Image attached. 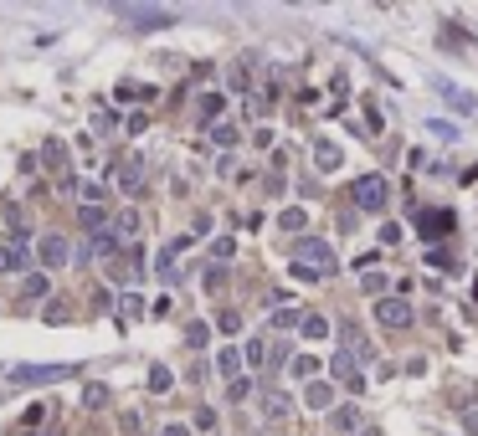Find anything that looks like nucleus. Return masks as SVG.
<instances>
[{
    "instance_id": "nucleus-1",
    "label": "nucleus",
    "mask_w": 478,
    "mask_h": 436,
    "mask_svg": "<svg viewBox=\"0 0 478 436\" xmlns=\"http://www.w3.org/2000/svg\"><path fill=\"white\" fill-rule=\"evenodd\" d=\"M293 262H303L314 277H330L335 272V247L319 242V236H298V242H293Z\"/></svg>"
},
{
    "instance_id": "nucleus-2",
    "label": "nucleus",
    "mask_w": 478,
    "mask_h": 436,
    "mask_svg": "<svg viewBox=\"0 0 478 436\" xmlns=\"http://www.w3.org/2000/svg\"><path fill=\"white\" fill-rule=\"evenodd\" d=\"M432 93H438L447 108H452V113H458V118H468V113H478V93H468V87H458V82H452V77H432Z\"/></svg>"
},
{
    "instance_id": "nucleus-3",
    "label": "nucleus",
    "mask_w": 478,
    "mask_h": 436,
    "mask_svg": "<svg viewBox=\"0 0 478 436\" xmlns=\"http://www.w3.org/2000/svg\"><path fill=\"white\" fill-rule=\"evenodd\" d=\"M386 201H391V185L381 174H360L355 180V211H386Z\"/></svg>"
},
{
    "instance_id": "nucleus-4",
    "label": "nucleus",
    "mask_w": 478,
    "mask_h": 436,
    "mask_svg": "<svg viewBox=\"0 0 478 436\" xmlns=\"http://www.w3.org/2000/svg\"><path fill=\"white\" fill-rule=\"evenodd\" d=\"M67 375H72V364H21V369H11L16 385H57Z\"/></svg>"
},
{
    "instance_id": "nucleus-5",
    "label": "nucleus",
    "mask_w": 478,
    "mask_h": 436,
    "mask_svg": "<svg viewBox=\"0 0 478 436\" xmlns=\"http://www.w3.org/2000/svg\"><path fill=\"white\" fill-rule=\"evenodd\" d=\"M134 31H165V26H175V11H144V6H124L119 11Z\"/></svg>"
},
{
    "instance_id": "nucleus-6",
    "label": "nucleus",
    "mask_w": 478,
    "mask_h": 436,
    "mask_svg": "<svg viewBox=\"0 0 478 436\" xmlns=\"http://www.w3.org/2000/svg\"><path fill=\"white\" fill-rule=\"evenodd\" d=\"M376 318H381V329H411V303L406 298H381Z\"/></svg>"
},
{
    "instance_id": "nucleus-7",
    "label": "nucleus",
    "mask_w": 478,
    "mask_h": 436,
    "mask_svg": "<svg viewBox=\"0 0 478 436\" xmlns=\"http://www.w3.org/2000/svg\"><path fill=\"white\" fill-rule=\"evenodd\" d=\"M41 262H47V272H57V267H67V257H72V247H67V236H57V231H47L41 236Z\"/></svg>"
},
{
    "instance_id": "nucleus-8",
    "label": "nucleus",
    "mask_w": 478,
    "mask_h": 436,
    "mask_svg": "<svg viewBox=\"0 0 478 436\" xmlns=\"http://www.w3.org/2000/svg\"><path fill=\"white\" fill-rule=\"evenodd\" d=\"M417 226H422L427 242L438 247L442 236H452V211H422V216H417Z\"/></svg>"
},
{
    "instance_id": "nucleus-9",
    "label": "nucleus",
    "mask_w": 478,
    "mask_h": 436,
    "mask_svg": "<svg viewBox=\"0 0 478 436\" xmlns=\"http://www.w3.org/2000/svg\"><path fill=\"white\" fill-rule=\"evenodd\" d=\"M340 339H344V354H350L355 364H365V359H371V354H376V349H371V344H365V334L355 329V323H340Z\"/></svg>"
},
{
    "instance_id": "nucleus-10",
    "label": "nucleus",
    "mask_w": 478,
    "mask_h": 436,
    "mask_svg": "<svg viewBox=\"0 0 478 436\" xmlns=\"http://www.w3.org/2000/svg\"><path fill=\"white\" fill-rule=\"evenodd\" d=\"M303 406L309 410H335V385L330 380H309L303 385Z\"/></svg>"
},
{
    "instance_id": "nucleus-11",
    "label": "nucleus",
    "mask_w": 478,
    "mask_h": 436,
    "mask_svg": "<svg viewBox=\"0 0 478 436\" xmlns=\"http://www.w3.org/2000/svg\"><path fill=\"white\" fill-rule=\"evenodd\" d=\"M314 164H319L324 174H330V169H340V164H344V155H340V144H330V139H319V144H314Z\"/></svg>"
},
{
    "instance_id": "nucleus-12",
    "label": "nucleus",
    "mask_w": 478,
    "mask_h": 436,
    "mask_svg": "<svg viewBox=\"0 0 478 436\" xmlns=\"http://www.w3.org/2000/svg\"><path fill=\"white\" fill-rule=\"evenodd\" d=\"M335 375H340V380L360 396V385H365V380H360V369H355V359H350V354H335Z\"/></svg>"
},
{
    "instance_id": "nucleus-13",
    "label": "nucleus",
    "mask_w": 478,
    "mask_h": 436,
    "mask_svg": "<svg viewBox=\"0 0 478 436\" xmlns=\"http://www.w3.org/2000/svg\"><path fill=\"white\" fill-rule=\"evenodd\" d=\"M195 108H201V123H216V118L227 113V98H222V93H201V103H195Z\"/></svg>"
},
{
    "instance_id": "nucleus-14",
    "label": "nucleus",
    "mask_w": 478,
    "mask_h": 436,
    "mask_svg": "<svg viewBox=\"0 0 478 436\" xmlns=\"http://www.w3.org/2000/svg\"><path fill=\"white\" fill-rule=\"evenodd\" d=\"M216 369H222L227 380H237V375H242V349H232V344H227L222 354H216Z\"/></svg>"
},
{
    "instance_id": "nucleus-15",
    "label": "nucleus",
    "mask_w": 478,
    "mask_h": 436,
    "mask_svg": "<svg viewBox=\"0 0 478 436\" xmlns=\"http://www.w3.org/2000/svg\"><path fill=\"white\" fill-rule=\"evenodd\" d=\"M330 426H335V431H355V426H360V410H355V406H335V410H330Z\"/></svg>"
},
{
    "instance_id": "nucleus-16",
    "label": "nucleus",
    "mask_w": 478,
    "mask_h": 436,
    "mask_svg": "<svg viewBox=\"0 0 478 436\" xmlns=\"http://www.w3.org/2000/svg\"><path fill=\"white\" fill-rule=\"evenodd\" d=\"M298 329H303V339H330V318L303 313V318H298Z\"/></svg>"
},
{
    "instance_id": "nucleus-17",
    "label": "nucleus",
    "mask_w": 478,
    "mask_h": 436,
    "mask_svg": "<svg viewBox=\"0 0 478 436\" xmlns=\"http://www.w3.org/2000/svg\"><path fill=\"white\" fill-rule=\"evenodd\" d=\"M21 267H26V247H0V272H21Z\"/></svg>"
},
{
    "instance_id": "nucleus-18",
    "label": "nucleus",
    "mask_w": 478,
    "mask_h": 436,
    "mask_svg": "<svg viewBox=\"0 0 478 436\" xmlns=\"http://www.w3.org/2000/svg\"><path fill=\"white\" fill-rule=\"evenodd\" d=\"M114 247H119V236H114V231H98L93 242L82 247V257H108V252H114Z\"/></svg>"
},
{
    "instance_id": "nucleus-19",
    "label": "nucleus",
    "mask_w": 478,
    "mask_h": 436,
    "mask_svg": "<svg viewBox=\"0 0 478 436\" xmlns=\"http://www.w3.org/2000/svg\"><path fill=\"white\" fill-rule=\"evenodd\" d=\"M77 221H82V231H103V226H108V211H103V206H82Z\"/></svg>"
},
{
    "instance_id": "nucleus-20",
    "label": "nucleus",
    "mask_w": 478,
    "mask_h": 436,
    "mask_svg": "<svg viewBox=\"0 0 478 436\" xmlns=\"http://www.w3.org/2000/svg\"><path fill=\"white\" fill-rule=\"evenodd\" d=\"M427 267H442V272H458V257H452L447 247H432V252H427Z\"/></svg>"
},
{
    "instance_id": "nucleus-21",
    "label": "nucleus",
    "mask_w": 478,
    "mask_h": 436,
    "mask_svg": "<svg viewBox=\"0 0 478 436\" xmlns=\"http://www.w3.org/2000/svg\"><path fill=\"white\" fill-rule=\"evenodd\" d=\"M62 149H67L62 139H47V149H41V160H47V169H62V160H67Z\"/></svg>"
},
{
    "instance_id": "nucleus-22",
    "label": "nucleus",
    "mask_w": 478,
    "mask_h": 436,
    "mask_svg": "<svg viewBox=\"0 0 478 436\" xmlns=\"http://www.w3.org/2000/svg\"><path fill=\"white\" fill-rule=\"evenodd\" d=\"M278 226H283V231H303V226H309V216H303V211L293 206V211H283V216H278Z\"/></svg>"
},
{
    "instance_id": "nucleus-23",
    "label": "nucleus",
    "mask_w": 478,
    "mask_h": 436,
    "mask_svg": "<svg viewBox=\"0 0 478 436\" xmlns=\"http://www.w3.org/2000/svg\"><path fill=\"white\" fill-rule=\"evenodd\" d=\"M134 231H139V216H134V211H124L119 221H114V236L124 242V236H134Z\"/></svg>"
},
{
    "instance_id": "nucleus-24",
    "label": "nucleus",
    "mask_w": 478,
    "mask_h": 436,
    "mask_svg": "<svg viewBox=\"0 0 478 436\" xmlns=\"http://www.w3.org/2000/svg\"><path fill=\"white\" fill-rule=\"evenodd\" d=\"M293 375H298V380H314V375H319V359H314V354H298V359H293Z\"/></svg>"
},
{
    "instance_id": "nucleus-25",
    "label": "nucleus",
    "mask_w": 478,
    "mask_h": 436,
    "mask_svg": "<svg viewBox=\"0 0 478 436\" xmlns=\"http://www.w3.org/2000/svg\"><path fill=\"white\" fill-rule=\"evenodd\" d=\"M386 282H391L386 272H365V293H371V298L381 303V298H386Z\"/></svg>"
},
{
    "instance_id": "nucleus-26",
    "label": "nucleus",
    "mask_w": 478,
    "mask_h": 436,
    "mask_svg": "<svg viewBox=\"0 0 478 436\" xmlns=\"http://www.w3.org/2000/svg\"><path fill=\"white\" fill-rule=\"evenodd\" d=\"M82 406H88V410L108 406V385H88V390H82Z\"/></svg>"
},
{
    "instance_id": "nucleus-27",
    "label": "nucleus",
    "mask_w": 478,
    "mask_h": 436,
    "mask_svg": "<svg viewBox=\"0 0 478 436\" xmlns=\"http://www.w3.org/2000/svg\"><path fill=\"white\" fill-rule=\"evenodd\" d=\"M216 329H222V334H242V313H216Z\"/></svg>"
},
{
    "instance_id": "nucleus-28",
    "label": "nucleus",
    "mask_w": 478,
    "mask_h": 436,
    "mask_svg": "<svg viewBox=\"0 0 478 436\" xmlns=\"http://www.w3.org/2000/svg\"><path fill=\"white\" fill-rule=\"evenodd\" d=\"M227 396H232V401H247V396H252V380H247V375H237V380L227 385Z\"/></svg>"
},
{
    "instance_id": "nucleus-29",
    "label": "nucleus",
    "mask_w": 478,
    "mask_h": 436,
    "mask_svg": "<svg viewBox=\"0 0 478 436\" xmlns=\"http://www.w3.org/2000/svg\"><path fill=\"white\" fill-rule=\"evenodd\" d=\"M268 416L283 421V416H288V396H278V390H273V396H268Z\"/></svg>"
},
{
    "instance_id": "nucleus-30",
    "label": "nucleus",
    "mask_w": 478,
    "mask_h": 436,
    "mask_svg": "<svg viewBox=\"0 0 478 436\" xmlns=\"http://www.w3.org/2000/svg\"><path fill=\"white\" fill-rule=\"evenodd\" d=\"M119 98H155V87H139V82H119Z\"/></svg>"
},
{
    "instance_id": "nucleus-31",
    "label": "nucleus",
    "mask_w": 478,
    "mask_h": 436,
    "mask_svg": "<svg viewBox=\"0 0 478 436\" xmlns=\"http://www.w3.org/2000/svg\"><path fill=\"white\" fill-rule=\"evenodd\" d=\"M206 339H211V334H206V323H190V329H185V344H190V349H201Z\"/></svg>"
},
{
    "instance_id": "nucleus-32",
    "label": "nucleus",
    "mask_w": 478,
    "mask_h": 436,
    "mask_svg": "<svg viewBox=\"0 0 478 436\" xmlns=\"http://www.w3.org/2000/svg\"><path fill=\"white\" fill-rule=\"evenodd\" d=\"M149 390H170V369H165V364L149 369Z\"/></svg>"
},
{
    "instance_id": "nucleus-33",
    "label": "nucleus",
    "mask_w": 478,
    "mask_h": 436,
    "mask_svg": "<svg viewBox=\"0 0 478 436\" xmlns=\"http://www.w3.org/2000/svg\"><path fill=\"white\" fill-rule=\"evenodd\" d=\"M298 318H303L298 308H278V313H273V323H278V329H293V323H298Z\"/></svg>"
},
{
    "instance_id": "nucleus-34",
    "label": "nucleus",
    "mask_w": 478,
    "mask_h": 436,
    "mask_svg": "<svg viewBox=\"0 0 478 436\" xmlns=\"http://www.w3.org/2000/svg\"><path fill=\"white\" fill-rule=\"evenodd\" d=\"M211 139H216V144H237V128H232V123H216Z\"/></svg>"
},
{
    "instance_id": "nucleus-35",
    "label": "nucleus",
    "mask_w": 478,
    "mask_h": 436,
    "mask_svg": "<svg viewBox=\"0 0 478 436\" xmlns=\"http://www.w3.org/2000/svg\"><path fill=\"white\" fill-rule=\"evenodd\" d=\"M47 293V277H26V288H21V298H41Z\"/></svg>"
},
{
    "instance_id": "nucleus-36",
    "label": "nucleus",
    "mask_w": 478,
    "mask_h": 436,
    "mask_svg": "<svg viewBox=\"0 0 478 436\" xmlns=\"http://www.w3.org/2000/svg\"><path fill=\"white\" fill-rule=\"evenodd\" d=\"M124 313H144V298H134V293H124V303H119Z\"/></svg>"
},
{
    "instance_id": "nucleus-37",
    "label": "nucleus",
    "mask_w": 478,
    "mask_h": 436,
    "mask_svg": "<svg viewBox=\"0 0 478 436\" xmlns=\"http://www.w3.org/2000/svg\"><path fill=\"white\" fill-rule=\"evenodd\" d=\"M463 421H468V431H478V410H468V416H463Z\"/></svg>"
},
{
    "instance_id": "nucleus-38",
    "label": "nucleus",
    "mask_w": 478,
    "mask_h": 436,
    "mask_svg": "<svg viewBox=\"0 0 478 436\" xmlns=\"http://www.w3.org/2000/svg\"><path fill=\"white\" fill-rule=\"evenodd\" d=\"M165 436H190V431H185V426H170V431H165Z\"/></svg>"
},
{
    "instance_id": "nucleus-39",
    "label": "nucleus",
    "mask_w": 478,
    "mask_h": 436,
    "mask_svg": "<svg viewBox=\"0 0 478 436\" xmlns=\"http://www.w3.org/2000/svg\"><path fill=\"white\" fill-rule=\"evenodd\" d=\"M360 436H381V431H376V426H365V431H360Z\"/></svg>"
}]
</instances>
